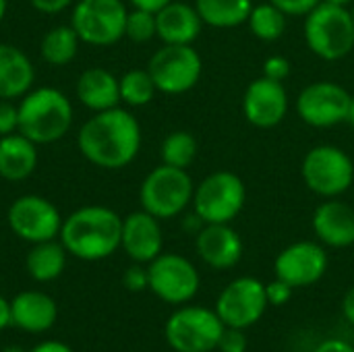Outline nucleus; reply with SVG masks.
<instances>
[{"mask_svg":"<svg viewBox=\"0 0 354 352\" xmlns=\"http://www.w3.org/2000/svg\"><path fill=\"white\" fill-rule=\"evenodd\" d=\"M31 352H73V349L58 340H46V342H39L37 346H33Z\"/></svg>","mask_w":354,"mask_h":352,"instance_id":"41","label":"nucleus"},{"mask_svg":"<svg viewBox=\"0 0 354 352\" xmlns=\"http://www.w3.org/2000/svg\"><path fill=\"white\" fill-rule=\"evenodd\" d=\"M10 326V303L0 295V332Z\"/></svg>","mask_w":354,"mask_h":352,"instance_id":"43","label":"nucleus"},{"mask_svg":"<svg viewBox=\"0 0 354 352\" xmlns=\"http://www.w3.org/2000/svg\"><path fill=\"white\" fill-rule=\"evenodd\" d=\"M290 68L292 66H290L288 58H284V56H270L263 62V77L284 83L288 79V75H290Z\"/></svg>","mask_w":354,"mask_h":352,"instance_id":"35","label":"nucleus"},{"mask_svg":"<svg viewBox=\"0 0 354 352\" xmlns=\"http://www.w3.org/2000/svg\"><path fill=\"white\" fill-rule=\"evenodd\" d=\"M77 98L79 102L93 110H110L120 106V79L102 66L85 68L77 79Z\"/></svg>","mask_w":354,"mask_h":352,"instance_id":"22","label":"nucleus"},{"mask_svg":"<svg viewBox=\"0 0 354 352\" xmlns=\"http://www.w3.org/2000/svg\"><path fill=\"white\" fill-rule=\"evenodd\" d=\"M351 12H353V21H354V8H353V10H351Z\"/></svg>","mask_w":354,"mask_h":352,"instance_id":"48","label":"nucleus"},{"mask_svg":"<svg viewBox=\"0 0 354 352\" xmlns=\"http://www.w3.org/2000/svg\"><path fill=\"white\" fill-rule=\"evenodd\" d=\"M129 2H131L133 8H143V10H149V12H158L172 0H129Z\"/></svg>","mask_w":354,"mask_h":352,"instance_id":"40","label":"nucleus"},{"mask_svg":"<svg viewBox=\"0 0 354 352\" xmlns=\"http://www.w3.org/2000/svg\"><path fill=\"white\" fill-rule=\"evenodd\" d=\"M292 290H295V288H292L290 284H286L284 280L276 278L274 282L266 284L268 303H270L272 307H282V305H286V303L290 301V297H292Z\"/></svg>","mask_w":354,"mask_h":352,"instance_id":"36","label":"nucleus"},{"mask_svg":"<svg viewBox=\"0 0 354 352\" xmlns=\"http://www.w3.org/2000/svg\"><path fill=\"white\" fill-rule=\"evenodd\" d=\"M156 89L166 95L191 91L203 73V60L193 44H164L147 64Z\"/></svg>","mask_w":354,"mask_h":352,"instance_id":"10","label":"nucleus"},{"mask_svg":"<svg viewBox=\"0 0 354 352\" xmlns=\"http://www.w3.org/2000/svg\"><path fill=\"white\" fill-rule=\"evenodd\" d=\"M66 249L60 241H44L35 243L27 253L25 268L29 276L37 282H54L62 276L66 268Z\"/></svg>","mask_w":354,"mask_h":352,"instance_id":"25","label":"nucleus"},{"mask_svg":"<svg viewBox=\"0 0 354 352\" xmlns=\"http://www.w3.org/2000/svg\"><path fill=\"white\" fill-rule=\"evenodd\" d=\"M276 278L292 288H303L319 282L328 272V253L319 243L299 241L282 249L274 261Z\"/></svg>","mask_w":354,"mask_h":352,"instance_id":"15","label":"nucleus"},{"mask_svg":"<svg viewBox=\"0 0 354 352\" xmlns=\"http://www.w3.org/2000/svg\"><path fill=\"white\" fill-rule=\"evenodd\" d=\"M249 29L253 31V35L261 41H278L288 25V15L282 12L276 4L261 2V4H253V10L249 15L247 21Z\"/></svg>","mask_w":354,"mask_h":352,"instance_id":"28","label":"nucleus"},{"mask_svg":"<svg viewBox=\"0 0 354 352\" xmlns=\"http://www.w3.org/2000/svg\"><path fill=\"white\" fill-rule=\"evenodd\" d=\"M353 95L334 81L309 83L297 98L299 118L313 129H330L346 122Z\"/></svg>","mask_w":354,"mask_h":352,"instance_id":"14","label":"nucleus"},{"mask_svg":"<svg viewBox=\"0 0 354 352\" xmlns=\"http://www.w3.org/2000/svg\"><path fill=\"white\" fill-rule=\"evenodd\" d=\"M79 35L73 29V25H56L48 29L39 41V54L41 58L52 66H64L75 60L79 52Z\"/></svg>","mask_w":354,"mask_h":352,"instance_id":"27","label":"nucleus"},{"mask_svg":"<svg viewBox=\"0 0 354 352\" xmlns=\"http://www.w3.org/2000/svg\"><path fill=\"white\" fill-rule=\"evenodd\" d=\"M158 37L164 44H193L203 27V21L195 6L172 0L156 12Z\"/></svg>","mask_w":354,"mask_h":352,"instance_id":"21","label":"nucleus"},{"mask_svg":"<svg viewBox=\"0 0 354 352\" xmlns=\"http://www.w3.org/2000/svg\"><path fill=\"white\" fill-rule=\"evenodd\" d=\"M149 290L168 305H185L199 290L197 268L178 253H160L147 263Z\"/></svg>","mask_w":354,"mask_h":352,"instance_id":"12","label":"nucleus"},{"mask_svg":"<svg viewBox=\"0 0 354 352\" xmlns=\"http://www.w3.org/2000/svg\"><path fill=\"white\" fill-rule=\"evenodd\" d=\"M270 307L266 284L257 278L243 276L232 280L216 301V313L226 328L247 330L255 326Z\"/></svg>","mask_w":354,"mask_h":352,"instance_id":"13","label":"nucleus"},{"mask_svg":"<svg viewBox=\"0 0 354 352\" xmlns=\"http://www.w3.org/2000/svg\"><path fill=\"white\" fill-rule=\"evenodd\" d=\"M81 156L97 168L120 170L129 166L141 149L139 120L127 108L95 112L79 131Z\"/></svg>","mask_w":354,"mask_h":352,"instance_id":"1","label":"nucleus"},{"mask_svg":"<svg viewBox=\"0 0 354 352\" xmlns=\"http://www.w3.org/2000/svg\"><path fill=\"white\" fill-rule=\"evenodd\" d=\"M37 168V145L19 131L0 137V176L10 183L29 178Z\"/></svg>","mask_w":354,"mask_h":352,"instance_id":"24","label":"nucleus"},{"mask_svg":"<svg viewBox=\"0 0 354 352\" xmlns=\"http://www.w3.org/2000/svg\"><path fill=\"white\" fill-rule=\"evenodd\" d=\"M29 4L44 15H58L64 8L73 6L75 0H29Z\"/></svg>","mask_w":354,"mask_h":352,"instance_id":"38","label":"nucleus"},{"mask_svg":"<svg viewBox=\"0 0 354 352\" xmlns=\"http://www.w3.org/2000/svg\"><path fill=\"white\" fill-rule=\"evenodd\" d=\"M122 286L129 293H143L149 288V274L145 263H133L122 274Z\"/></svg>","mask_w":354,"mask_h":352,"instance_id":"32","label":"nucleus"},{"mask_svg":"<svg viewBox=\"0 0 354 352\" xmlns=\"http://www.w3.org/2000/svg\"><path fill=\"white\" fill-rule=\"evenodd\" d=\"M156 91V83L147 68H133L120 77V102L131 108L147 106Z\"/></svg>","mask_w":354,"mask_h":352,"instance_id":"30","label":"nucleus"},{"mask_svg":"<svg viewBox=\"0 0 354 352\" xmlns=\"http://www.w3.org/2000/svg\"><path fill=\"white\" fill-rule=\"evenodd\" d=\"M2 352H25L23 349H19V346H8V349H4Z\"/></svg>","mask_w":354,"mask_h":352,"instance_id":"47","label":"nucleus"},{"mask_svg":"<svg viewBox=\"0 0 354 352\" xmlns=\"http://www.w3.org/2000/svg\"><path fill=\"white\" fill-rule=\"evenodd\" d=\"M346 122L353 127V131H354V95H353V100H351V110H348V118H346Z\"/></svg>","mask_w":354,"mask_h":352,"instance_id":"45","label":"nucleus"},{"mask_svg":"<svg viewBox=\"0 0 354 352\" xmlns=\"http://www.w3.org/2000/svg\"><path fill=\"white\" fill-rule=\"evenodd\" d=\"M220 352H247V336L245 330L239 328H224L220 342H218Z\"/></svg>","mask_w":354,"mask_h":352,"instance_id":"34","label":"nucleus"},{"mask_svg":"<svg viewBox=\"0 0 354 352\" xmlns=\"http://www.w3.org/2000/svg\"><path fill=\"white\" fill-rule=\"evenodd\" d=\"M247 187L243 178L230 170L212 172L193 193V212L205 224H230L243 212Z\"/></svg>","mask_w":354,"mask_h":352,"instance_id":"6","label":"nucleus"},{"mask_svg":"<svg viewBox=\"0 0 354 352\" xmlns=\"http://www.w3.org/2000/svg\"><path fill=\"white\" fill-rule=\"evenodd\" d=\"M10 303V326L27 334L48 332L58 317L54 299L39 290H23Z\"/></svg>","mask_w":354,"mask_h":352,"instance_id":"20","label":"nucleus"},{"mask_svg":"<svg viewBox=\"0 0 354 352\" xmlns=\"http://www.w3.org/2000/svg\"><path fill=\"white\" fill-rule=\"evenodd\" d=\"M124 37H129L135 44H147L153 37H158L156 12H149L143 8H131L127 15Z\"/></svg>","mask_w":354,"mask_h":352,"instance_id":"31","label":"nucleus"},{"mask_svg":"<svg viewBox=\"0 0 354 352\" xmlns=\"http://www.w3.org/2000/svg\"><path fill=\"white\" fill-rule=\"evenodd\" d=\"M342 313L346 317V322L354 326V286L344 295V301H342Z\"/></svg>","mask_w":354,"mask_h":352,"instance_id":"42","label":"nucleus"},{"mask_svg":"<svg viewBox=\"0 0 354 352\" xmlns=\"http://www.w3.org/2000/svg\"><path fill=\"white\" fill-rule=\"evenodd\" d=\"M19 131V104L12 100H0V137Z\"/></svg>","mask_w":354,"mask_h":352,"instance_id":"33","label":"nucleus"},{"mask_svg":"<svg viewBox=\"0 0 354 352\" xmlns=\"http://www.w3.org/2000/svg\"><path fill=\"white\" fill-rule=\"evenodd\" d=\"M243 114L257 129H274L288 114V93L282 81L253 79L243 95Z\"/></svg>","mask_w":354,"mask_h":352,"instance_id":"16","label":"nucleus"},{"mask_svg":"<svg viewBox=\"0 0 354 352\" xmlns=\"http://www.w3.org/2000/svg\"><path fill=\"white\" fill-rule=\"evenodd\" d=\"M195 249L214 270H230L243 257V239L230 224H205L195 234Z\"/></svg>","mask_w":354,"mask_h":352,"instance_id":"18","label":"nucleus"},{"mask_svg":"<svg viewBox=\"0 0 354 352\" xmlns=\"http://www.w3.org/2000/svg\"><path fill=\"white\" fill-rule=\"evenodd\" d=\"M288 17H307L322 0H270Z\"/></svg>","mask_w":354,"mask_h":352,"instance_id":"37","label":"nucleus"},{"mask_svg":"<svg viewBox=\"0 0 354 352\" xmlns=\"http://www.w3.org/2000/svg\"><path fill=\"white\" fill-rule=\"evenodd\" d=\"M305 41L309 50L328 60H342L354 50L353 12L346 6L319 2L305 17Z\"/></svg>","mask_w":354,"mask_h":352,"instance_id":"4","label":"nucleus"},{"mask_svg":"<svg viewBox=\"0 0 354 352\" xmlns=\"http://www.w3.org/2000/svg\"><path fill=\"white\" fill-rule=\"evenodd\" d=\"M195 8L203 25L232 29L249 21L253 0H195Z\"/></svg>","mask_w":354,"mask_h":352,"instance_id":"26","label":"nucleus"},{"mask_svg":"<svg viewBox=\"0 0 354 352\" xmlns=\"http://www.w3.org/2000/svg\"><path fill=\"white\" fill-rule=\"evenodd\" d=\"M73 118L71 100L56 87H31L19 102V133L35 145L60 141Z\"/></svg>","mask_w":354,"mask_h":352,"instance_id":"3","label":"nucleus"},{"mask_svg":"<svg viewBox=\"0 0 354 352\" xmlns=\"http://www.w3.org/2000/svg\"><path fill=\"white\" fill-rule=\"evenodd\" d=\"M164 247V234L160 220L145 210L133 212L122 218V234H120V249L135 261V263H149L153 261Z\"/></svg>","mask_w":354,"mask_h":352,"instance_id":"17","label":"nucleus"},{"mask_svg":"<svg viewBox=\"0 0 354 352\" xmlns=\"http://www.w3.org/2000/svg\"><path fill=\"white\" fill-rule=\"evenodd\" d=\"M224 328L216 309L187 305L168 317L164 336L168 346L176 352H212L218 349Z\"/></svg>","mask_w":354,"mask_h":352,"instance_id":"7","label":"nucleus"},{"mask_svg":"<svg viewBox=\"0 0 354 352\" xmlns=\"http://www.w3.org/2000/svg\"><path fill=\"white\" fill-rule=\"evenodd\" d=\"M301 174L309 191L324 199H336L354 183V162L336 145H315L303 158Z\"/></svg>","mask_w":354,"mask_h":352,"instance_id":"8","label":"nucleus"},{"mask_svg":"<svg viewBox=\"0 0 354 352\" xmlns=\"http://www.w3.org/2000/svg\"><path fill=\"white\" fill-rule=\"evenodd\" d=\"M195 185L185 168L160 164L141 183L139 201L141 210L149 212L158 220H170L180 216L189 203H193Z\"/></svg>","mask_w":354,"mask_h":352,"instance_id":"5","label":"nucleus"},{"mask_svg":"<svg viewBox=\"0 0 354 352\" xmlns=\"http://www.w3.org/2000/svg\"><path fill=\"white\" fill-rule=\"evenodd\" d=\"M315 352H354L353 344L344 342V340H338V338H330V340H324Z\"/></svg>","mask_w":354,"mask_h":352,"instance_id":"39","label":"nucleus"},{"mask_svg":"<svg viewBox=\"0 0 354 352\" xmlns=\"http://www.w3.org/2000/svg\"><path fill=\"white\" fill-rule=\"evenodd\" d=\"M197 151H199V145H197V139L193 137V133H189V131H172L162 141L160 158H162V164L187 170L195 162Z\"/></svg>","mask_w":354,"mask_h":352,"instance_id":"29","label":"nucleus"},{"mask_svg":"<svg viewBox=\"0 0 354 352\" xmlns=\"http://www.w3.org/2000/svg\"><path fill=\"white\" fill-rule=\"evenodd\" d=\"M122 218L106 205H85L68 214L60 228L66 253L83 261H102L120 249Z\"/></svg>","mask_w":354,"mask_h":352,"instance_id":"2","label":"nucleus"},{"mask_svg":"<svg viewBox=\"0 0 354 352\" xmlns=\"http://www.w3.org/2000/svg\"><path fill=\"white\" fill-rule=\"evenodd\" d=\"M6 10H8V0H0V21L6 17Z\"/></svg>","mask_w":354,"mask_h":352,"instance_id":"46","label":"nucleus"},{"mask_svg":"<svg viewBox=\"0 0 354 352\" xmlns=\"http://www.w3.org/2000/svg\"><path fill=\"white\" fill-rule=\"evenodd\" d=\"M8 228L25 243H44L60 237L64 218L58 207L41 195H21L6 212Z\"/></svg>","mask_w":354,"mask_h":352,"instance_id":"11","label":"nucleus"},{"mask_svg":"<svg viewBox=\"0 0 354 352\" xmlns=\"http://www.w3.org/2000/svg\"><path fill=\"white\" fill-rule=\"evenodd\" d=\"M127 15L129 8L122 0H77L71 25L81 44L104 48L124 37Z\"/></svg>","mask_w":354,"mask_h":352,"instance_id":"9","label":"nucleus"},{"mask_svg":"<svg viewBox=\"0 0 354 352\" xmlns=\"http://www.w3.org/2000/svg\"><path fill=\"white\" fill-rule=\"evenodd\" d=\"M35 81L31 58L10 44H0V100L23 98Z\"/></svg>","mask_w":354,"mask_h":352,"instance_id":"23","label":"nucleus"},{"mask_svg":"<svg viewBox=\"0 0 354 352\" xmlns=\"http://www.w3.org/2000/svg\"><path fill=\"white\" fill-rule=\"evenodd\" d=\"M313 232L319 243L334 249L354 245V210L336 199H326L313 212Z\"/></svg>","mask_w":354,"mask_h":352,"instance_id":"19","label":"nucleus"},{"mask_svg":"<svg viewBox=\"0 0 354 352\" xmlns=\"http://www.w3.org/2000/svg\"><path fill=\"white\" fill-rule=\"evenodd\" d=\"M322 2H328V4H336V6H346V8H348V4H353L354 0H322Z\"/></svg>","mask_w":354,"mask_h":352,"instance_id":"44","label":"nucleus"}]
</instances>
